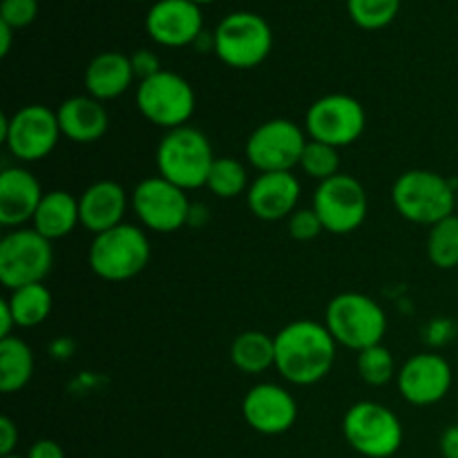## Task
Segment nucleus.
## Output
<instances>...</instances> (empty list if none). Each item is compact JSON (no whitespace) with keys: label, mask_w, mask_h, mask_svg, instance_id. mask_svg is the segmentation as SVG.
Instances as JSON below:
<instances>
[{"label":"nucleus","mask_w":458,"mask_h":458,"mask_svg":"<svg viewBox=\"0 0 458 458\" xmlns=\"http://www.w3.org/2000/svg\"><path fill=\"white\" fill-rule=\"evenodd\" d=\"M454 183L434 170L414 168L403 173L392 186L394 208L403 219L419 226H434L456 213Z\"/></svg>","instance_id":"2"},{"label":"nucleus","mask_w":458,"mask_h":458,"mask_svg":"<svg viewBox=\"0 0 458 458\" xmlns=\"http://www.w3.org/2000/svg\"><path fill=\"white\" fill-rule=\"evenodd\" d=\"M273 49V30L255 12H233L219 21L213 34V52L233 70L262 65Z\"/></svg>","instance_id":"6"},{"label":"nucleus","mask_w":458,"mask_h":458,"mask_svg":"<svg viewBox=\"0 0 458 458\" xmlns=\"http://www.w3.org/2000/svg\"><path fill=\"white\" fill-rule=\"evenodd\" d=\"M250 186L249 170L240 159L233 157H217L210 168L206 188L219 199H235V197L246 195Z\"/></svg>","instance_id":"27"},{"label":"nucleus","mask_w":458,"mask_h":458,"mask_svg":"<svg viewBox=\"0 0 458 458\" xmlns=\"http://www.w3.org/2000/svg\"><path fill=\"white\" fill-rule=\"evenodd\" d=\"M300 182L293 173H259L250 182L246 204L262 222L289 219L298 210Z\"/></svg>","instance_id":"18"},{"label":"nucleus","mask_w":458,"mask_h":458,"mask_svg":"<svg viewBox=\"0 0 458 458\" xmlns=\"http://www.w3.org/2000/svg\"><path fill=\"white\" fill-rule=\"evenodd\" d=\"M134 101H137V110L152 125L164 128L165 132L188 125L197 107L192 85L177 72L170 70H161L150 79L139 81Z\"/></svg>","instance_id":"7"},{"label":"nucleus","mask_w":458,"mask_h":458,"mask_svg":"<svg viewBox=\"0 0 458 458\" xmlns=\"http://www.w3.org/2000/svg\"><path fill=\"white\" fill-rule=\"evenodd\" d=\"M231 362L246 376H259L276 367V338L264 331H242L231 344Z\"/></svg>","instance_id":"24"},{"label":"nucleus","mask_w":458,"mask_h":458,"mask_svg":"<svg viewBox=\"0 0 458 458\" xmlns=\"http://www.w3.org/2000/svg\"><path fill=\"white\" fill-rule=\"evenodd\" d=\"M215 159L208 137L192 125L168 130L157 148L159 174L186 192L206 186Z\"/></svg>","instance_id":"3"},{"label":"nucleus","mask_w":458,"mask_h":458,"mask_svg":"<svg viewBox=\"0 0 458 458\" xmlns=\"http://www.w3.org/2000/svg\"><path fill=\"white\" fill-rule=\"evenodd\" d=\"M130 61H132L134 76H137L139 81L150 79V76L159 74V72L164 70V67H161L159 56H157L152 49H137V52L130 56Z\"/></svg>","instance_id":"34"},{"label":"nucleus","mask_w":458,"mask_h":458,"mask_svg":"<svg viewBox=\"0 0 458 458\" xmlns=\"http://www.w3.org/2000/svg\"><path fill=\"white\" fill-rule=\"evenodd\" d=\"M61 134L74 143H94L110 128V114L98 98L70 97L56 110Z\"/></svg>","instance_id":"21"},{"label":"nucleus","mask_w":458,"mask_h":458,"mask_svg":"<svg viewBox=\"0 0 458 458\" xmlns=\"http://www.w3.org/2000/svg\"><path fill=\"white\" fill-rule=\"evenodd\" d=\"M276 369L286 383L309 387L327 378L335 362L338 343L325 322L293 320L276 335Z\"/></svg>","instance_id":"1"},{"label":"nucleus","mask_w":458,"mask_h":458,"mask_svg":"<svg viewBox=\"0 0 458 458\" xmlns=\"http://www.w3.org/2000/svg\"><path fill=\"white\" fill-rule=\"evenodd\" d=\"M307 130L291 119H268L246 139L244 155L258 173H291L307 148Z\"/></svg>","instance_id":"11"},{"label":"nucleus","mask_w":458,"mask_h":458,"mask_svg":"<svg viewBox=\"0 0 458 458\" xmlns=\"http://www.w3.org/2000/svg\"><path fill=\"white\" fill-rule=\"evenodd\" d=\"M40 182L22 165L3 168L0 173V224L4 228H22L31 222L43 199Z\"/></svg>","instance_id":"19"},{"label":"nucleus","mask_w":458,"mask_h":458,"mask_svg":"<svg viewBox=\"0 0 458 458\" xmlns=\"http://www.w3.org/2000/svg\"><path fill=\"white\" fill-rule=\"evenodd\" d=\"M452 367L438 353H416L398 369V392L410 405L429 407L441 403L452 389Z\"/></svg>","instance_id":"15"},{"label":"nucleus","mask_w":458,"mask_h":458,"mask_svg":"<svg viewBox=\"0 0 458 458\" xmlns=\"http://www.w3.org/2000/svg\"><path fill=\"white\" fill-rule=\"evenodd\" d=\"M0 137L12 157L22 164H34L52 155L63 134L56 112L43 103H31L12 116H3Z\"/></svg>","instance_id":"8"},{"label":"nucleus","mask_w":458,"mask_h":458,"mask_svg":"<svg viewBox=\"0 0 458 458\" xmlns=\"http://www.w3.org/2000/svg\"><path fill=\"white\" fill-rule=\"evenodd\" d=\"M428 258L441 271L458 268V215L441 219L429 226L428 233Z\"/></svg>","instance_id":"28"},{"label":"nucleus","mask_w":458,"mask_h":458,"mask_svg":"<svg viewBox=\"0 0 458 458\" xmlns=\"http://www.w3.org/2000/svg\"><path fill=\"white\" fill-rule=\"evenodd\" d=\"M325 231L320 217L313 208H298L289 217V235L298 242H311L316 240L320 233Z\"/></svg>","instance_id":"33"},{"label":"nucleus","mask_w":458,"mask_h":458,"mask_svg":"<svg viewBox=\"0 0 458 458\" xmlns=\"http://www.w3.org/2000/svg\"><path fill=\"white\" fill-rule=\"evenodd\" d=\"M81 226L79 197L67 191H49L40 199L38 210L31 219V228L49 242H56Z\"/></svg>","instance_id":"23"},{"label":"nucleus","mask_w":458,"mask_h":458,"mask_svg":"<svg viewBox=\"0 0 458 458\" xmlns=\"http://www.w3.org/2000/svg\"><path fill=\"white\" fill-rule=\"evenodd\" d=\"M356 369L358 376L371 387H383V385L392 383L394 376H398L392 352L385 344H374V347L358 352Z\"/></svg>","instance_id":"30"},{"label":"nucleus","mask_w":458,"mask_h":458,"mask_svg":"<svg viewBox=\"0 0 458 458\" xmlns=\"http://www.w3.org/2000/svg\"><path fill=\"white\" fill-rule=\"evenodd\" d=\"M137 79L130 56L121 52H101L85 67V92L98 101H112L125 94Z\"/></svg>","instance_id":"22"},{"label":"nucleus","mask_w":458,"mask_h":458,"mask_svg":"<svg viewBox=\"0 0 458 458\" xmlns=\"http://www.w3.org/2000/svg\"><path fill=\"white\" fill-rule=\"evenodd\" d=\"M54 267L52 242L34 228H16L0 240V282L4 289L40 284Z\"/></svg>","instance_id":"10"},{"label":"nucleus","mask_w":458,"mask_h":458,"mask_svg":"<svg viewBox=\"0 0 458 458\" xmlns=\"http://www.w3.org/2000/svg\"><path fill=\"white\" fill-rule=\"evenodd\" d=\"M246 425L264 437L289 432L298 420V403L293 394L276 383H259L246 392L242 401Z\"/></svg>","instance_id":"16"},{"label":"nucleus","mask_w":458,"mask_h":458,"mask_svg":"<svg viewBox=\"0 0 458 458\" xmlns=\"http://www.w3.org/2000/svg\"><path fill=\"white\" fill-rule=\"evenodd\" d=\"M27 458H65V452L52 438H43V441H36L34 445L27 452Z\"/></svg>","instance_id":"36"},{"label":"nucleus","mask_w":458,"mask_h":458,"mask_svg":"<svg viewBox=\"0 0 458 458\" xmlns=\"http://www.w3.org/2000/svg\"><path fill=\"white\" fill-rule=\"evenodd\" d=\"M130 206L148 231L174 233L191 224L192 204L186 191L161 174L139 182L130 195Z\"/></svg>","instance_id":"12"},{"label":"nucleus","mask_w":458,"mask_h":458,"mask_svg":"<svg viewBox=\"0 0 458 458\" xmlns=\"http://www.w3.org/2000/svg\"><path fill=\"white\" fill-rule=\"evenodd\" d=\"M300 168H302L307 177L316 179L318 183L327 182V179L340 174V150L334 146H327V143L309 139L307 148L302 152V159H300Z\"/></svg>","instance_id":"31"},{"label":"nucleus","mask_w":458,"mask_h":458,"mask_svg":"<svg viewBox=\"0 0 458 458\" xmlns=\"http://www.w3.org/2000/svg\"><path fill=\"white\" fill-rule=\"evenodd\" d=\"M13 329H18L16 320H13V311L9 307V300H0V340L12 338Z\"/></svg>","instance_id":"38"},{"label":"nucleus","mask_w":458,"mask_h":458,"mask_svg":"<svg viewBox=\"0 0 458 458\" xmlns=\"http://www.w3.org/2000/svg\"><path fill=\"white\" fill-rule=\"evenodd\" d=\"M367 125L365 107L349 94H325L311 103L304 130L311 141L334 148H347L362 137Z\"/></svg>","instance_id":"13"},{"label":"nucleus","mask_w":458,"mask_h":458,"mask_svg":"<svg viewBox=\"0 0 458 458\" xmlns=\"http://www.w3.org/2000/svg\"><path fill=\"white\" fill-rule=\"evenodd\" d=\"M7 300L18 329H34V327L43 325L54 309L52 291L43 282L40 284L21 286V289L12 291Z\"/></svg>","instance_id":"26"},{"label":"nucleus","mask_w":458,"mask_h":458,"mask_svg":"<svg viewBox=\"0 0 458 458\" xmlns=\"http://www.w3.org/2000/svg\"><path fill=\"white\" fill-rule=\"evenodd\" d=\"M456 215H458V199H456Z\"/></svg>","instance_id":"42"},{"label":"nucleus","mask_w":458,"mask_h":458,"mask_svg":"<svg viewBox=\"0 0 458 458\" xmlns=\"http://www.w3.org/2000/svg\"><path fill=\"white\" fill-rule=\"evenodd\" d=\"M13 31L9 25L0 22V56H7L9 49H12V40H13Z\"/></svg>","instance_id":"39"},{"label":"nucleus","mask_w":458,"mask_h":458,"mask_svg":"<svg viewBox=\"0 0 458 458\" xmlns=\"http://www.w3.org/2000/svg\"><path fill=\"white\" fill-rule=\"evenodd\" d=\"M325 327L338 347L358 353L374 344H383L387 334V313L369 295L347 291L327 304Z\"/></svg>","instance_id":"4"},{"label":"nucleus","mask_w":458,"mask_h":458,"mask_svg":"<svg viewBox=\"0 0 458 458\" xmlns=\"http://www.w3.org/2000/svg\"><path fill=\"white\" fill-rule=\"evenodd\" d=\"M139 3H146V0H139Z\"/></svg>","instance_id":"43"},{"label":"nucleus","mask_w":458,"mask_h":458,"mask_svg":"<svg viewBox=\"0 0 458 458\" xmlns=\"http://www.w3.org/2000/svg\"><path fill=\"white\" fill-rule=\"evenodd\" d=\"M18 445V428L9 416L0 419V456L13 454Z\"/></svg>","instance_id":"35"},{"label":"nucleus","mask_w":458,"mask_h":458,"mask_svg":"<svg viewBox=\"0 0 458 458\" xmlns=\"http://www.w3.org/2000/svg\"><path fill=\"white\" fill-rule=\"evenodd\" d=\"M146 31L161 47H186L204 34V13L191 0H155L146 13Z\"/></svg>","instance_id":"17"},{"label":"nucleus","mask_w":458,"mask_h":458,"mask_svg":"<svg viewBox=\"0 0 458 458\" xmlns=\"http://www.w3.org/2000/svg\"><path fill=\"white\" fill-rule=\"evenodd\" d=\"M38 16V0H3L0 3V22L12 30H25Z\"/></svg>","instance_id":"32"},{"label":"nucleus","mask_w":458,"mask_h":458,"mask_svg":"<svg viewBox=\"0 0 458 458\" xmlns=\"http://www.w3.org/2000/svg\"><path fill=\"white\" fill-rule=\"evenodd\" d=\"M191 3H195V4H210V3H215V0H191Z\"/></svg>","instance_id":"40"},{"label":"nucleus","mask_w":458,"mask_h":458,"mask_svg":"<svg viewBox=\"0 0 458 458\" xmlns=\"http://www.w3.org/2000/svg\"><path fill=\"white\" fill-rule=\"evenodd\" d=\"M347 12L353 25L376 31L392 25L401 12V0H347Z\"/></svg>","instance_id":"29"},{"label":"nucleus","mask_w":458,"mask_h":458,"mask_svg":"<svg viewBox=\"0 0 458 458\" xmlns=\"http://www.w3.org/2000/svg\"><path fill=\"white\" fill-rule=\"evenodd\" d=\"M0 458H27V456H18V454H9V456H0Z\"/></svg>","instance_id":"41"},{"label":"nucleus","mask_w":458,"mask_h":458,"mask_svg":"<svg viewBox=\"0 0 458 458\" xmlns=\"http://www.w3.org/2000/svg\"><path fill=\"white\" fill-rule=\"evenodd\" d=\"M343 434L352 450L367 458H389L403 445V425L389 407L360 401L347 410Z\"/></svg>","instance_id":"9"},{"label":"nucleus","mask_w":458,"mask_h":458,"mask_svg":"<svg viewBox=\"0 0 458 458\" xmlns=\"http://www.w3.org/2000/svg\"><path fill=\"white\" fill-rule=\"evenodd\" d=\"M128 206L130 195L121 183L112 182V179L94 182L79 197L81 226L92 235H101V233L123 224Z\"/></svg>","instance_id":"20"},{"label":"nucleus","mask_w":458,"mask_h":458,"mask_svg":"<svg viewBox=\"0 0 458 458\" xmlns=\"http://www.w3.org/2000/svg\"><path fill=\"white\" fill-rule=\"evenodd\" d=\"M311 208L318 213L327 233L349 235L358 231L367 219L369 199H367L365 186L356 177L340 173L318 183Z\"/></svg>","instance_id":"14"},{"label":"nucleus","mask_w":458,"mask_h":458,"mask_svg":"<svg viewBox=\"0 0 458 458\" xmlns=\"http://www.w3.org/2000/svg\"><path fill=\"white\" fill-rule=\"evenodd\" d=\"M34 352L25 340L4 338L0 340V392L16 394L30 385L34 376Z\"/></svg>","instance_id":"25"},{"label":"nucleus","mask_w":458,"mask_h":458,"mask_svg":"<svg viewBox=\"0 0 458 458\" xmlns=\"http://www.w3.org/2000/svg\"><path fill=\"white\" fill-rule=\"evenodd\" d=\"M150 253V240L143 228L123 222L101 235H94L88 262L94 276L101 280L125 282L146 271Z\"/></svg>","instance_id":"5"},{"label":"nucleus","mask_w":458,"mask_h":458,"mask_svg":"<svg viewBox=\"0 0 458 458\" xmlns=\"http://www.w3.org/2000/svg\"><path fill=\"white\" fill-rule=\"evenodd\" d=\"M438 447H441L443 458H458V423L450 425V428L441 434Z\"/></svg>","instance_id":"37"}]
</instances>
